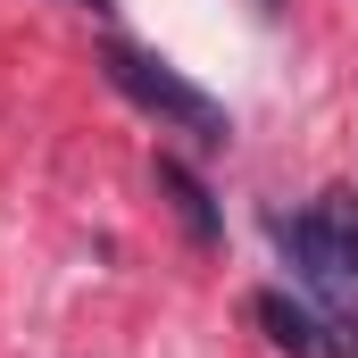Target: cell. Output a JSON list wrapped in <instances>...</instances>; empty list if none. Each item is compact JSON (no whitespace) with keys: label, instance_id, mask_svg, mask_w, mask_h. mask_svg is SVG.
I'll list each match as a JSON object with an SVG mask.
<instances>
[{"label":"cell","instance_id":"obj_1","mask_svg":"<svg viewBox=\"0 0 358 358\" xmlns=\"http://www.w3.org/2000/svg\"><path fill=\"white\" fill-rule=\"evenodd\" d=\"M267 234L292 267V283L308 292V308L334 325V350L358 358V200L325 192L292 217H267Z\"/></svg>","mask_w":358,"mask_h":358},{"label":"cell","instance_id":"obj_2","mask_svg":"<svg viewBox=\"0 0 358 358\" xmlns=\"http://www.w3.org/2000/svg\"><path fill=\"white\" fill-rule=\"evenodd\" d=\"M100 67H108V84L125 92L142 117H159L167 134H192L200 150H225V134H234V125H225V108H217L200 84H183L167 59L134 50V42H108V50H100Z\"/></svg>","mask_w":358,"mask_h":358},{"label":"cell","instance_id":"obj_3","mask_svg":"<svg viewBox=\"0 0 358 358\" xmlns=\"http://www.w3.org/2000/svg\"><path fill=\"white\" fill-rule=\"evenodd\" d=\"M259 325L275 334V350H292V358H342L334 350V325H325L317 308L283 300V292H259Z\"/></svg>","mask_w":358,"mask_h":358},{"label":"cell","instance_id":"obj_4","mask_svg":"<svg viewBox=\"0 0 358 358\" xmlns=\"http://www.w3.org/2000/svg\"><path fill=\"white\" fill-rule=\"evenodd\" d=\"M159 192H176V208H183V225L200 234V242H217V208H208V183L192 176L183 159H159Z\"/></svg>","mask_w":358,"mask_h":358},{"label":"cell","instance_id":"obj_5","mask_svg":"<svg viewBox=\"0 0 358 358\" xmlns=\"http://www.w3.org/2000/svg\"><path fill=\"white\" fill-rule=\"evenodd\" d=\"M76 8H108V0H76Z\"/></svg>","mask_w":358,"mask_h":358},{"label":"cell","instance_id":"obj_6","mask_svg":"<svg viewBox=\"0 0 358 358\" xmlns=\"http://www.w3.org/2000/svg\"><path fill=\"white\" fill-rule=\"evenodd\" d=\"M259 8H267V17H275V8H283V0H259Z\"/></svg>","mask_w":358,"mask_h":358}]
</instances>
